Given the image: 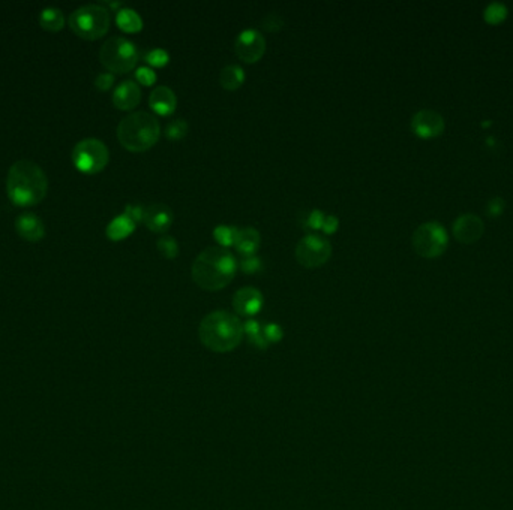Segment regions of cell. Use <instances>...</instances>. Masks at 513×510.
Segmentation results:
<instances>
[{
	"label": "cell",
	"instance_id": "obj_31",
	"mask_svg": "<svg viewBox=\"0 0 513 510\" xmlns=\"http://www.w3.org/2000/svg\"><path fill=\"white\" fill-rule=\"evenodd\" d=\"M261 268H263V262L258 256H255V254H253V256H245L241 261V270L243 273L254 274V273H258Z\"/></svg>",
	"mask_w": 513,
	"mask_h": 510
},
{
	"label": "cell",
	"instance_id": "obj_16",
	"mask_svg": "<svg viewBox=\"0 0 513 510\" xmlns=\"http://www.w3.org/2000/svg\"><path fill=\"white\" fill-rule=\"evenodd\" d=\"M17 234L30 243H38L45 235V226L40 218H36L32 213L20 214L16 220Z\"/></svg>",
	"mask_w": 513,
	"mask_h": 510
},
{
	"label": "cell",
	"instance_id": "obj_13",
	"mask_svg": "<svg viewBox=\"0 0 513 510\" xmlns=\"http://www.w3.org/2000/svg\"><path fill=\"white\" fill-rule=\"evenodd\" d=\"M454 234L461 243H474L483 234V222L474 214L461 215L454 225Z\"/></svg>",
	"mask_w": 513,
	"mask_h": 510
},
{
	"label": "cell",
	"instance_id": "obj_8",
	"mask_svg": "<svg viewBox=\"0 0 513 510\" xmlns=\"http://www.w3.org/2000/svg\"><path fill=\"white\" fill-rule=\"evenodd\" d=\"M411 243L417 254L423 258H437L444 253L449 238L446 229L437 222L420 225L413 234Z\"/></svg>",
	"mask_w": 513,
	"mask_h": 510
},
{
	"label": "cell",
	"instance_id": "obj_14",
	"mask_svg": "<svg viewBox=\"0 0 513 510\" xmlns=\"http://www.w3.org/2000/svg\"><path fill=\"white\" fill-rule=\"evenodd\" d=\"M144 225L154 232H167L173 223V211L164 203H152L144 210Z\"/></svg>",
	"mask_w": 513,
	"mask_h": 510
},
{
	"label": "cell",
	"instance_id": "obj_3",
	"mask_svg": "<svg viewBox=\"0 0 513 510\" xmlns=\"http://www.w3.org/2000/svg\"><path fill=\"white\" fill-rule=\"evenodd\" d=\"M245 336L243 324L236 314L215 310L203 317L198 326V337L204 346L217 353L234 350L242 343Z\"/></svg>",
	"mask_w": 513,
	"mask_h": 510
},
{
	"label": "cell",
	"instance_id": "obj_12",
	"mask_svg": "<svg viewBox=\"0 0 513 510\" xmlns=\"http://www.w3.org/2000/svg\"><path fill=\"white\" fill-rule=\"evenodd\" d=\"M263 304H265L263 293L253 286L241 287L233 297V309L241 316H255L263 309Z\"/></svg>",
	"mask_w": 513,
	"mask_h": 510
},
{
	"label": "cell",
	"instance_id": "obj_17",
	"mask_svg": "<svg viewBox=\"0 0 513 510\" xmlns=\"http://www.w3.org/2000/svg\"><path fill=\"white\" fill-rule=\"evenodd\" d=\"M149 105L159 116H170L174 112L178 105L176 93H174L167 85L155 87L149 97Z\"/></svg>",
	"mask_w": 513,
	"mask_h": 510
},
{
	"label": "cell",
	"instance_id": "obj_30",
	"mask_svg": "<svg viewBox=\"0 0 513 510\" xmlns=\"http://www.w3.org/2000/svg\"><path fill=\"white\" fill-rule=\"evenodd\" d=\"M324 219H326V214H324L321 210H312L305 219V227L308 231H318V229L323 227Z\"/></svg>",
	"mask_w": 513,
	"mask_h": 510
},
{
	"label": "cell",
	"instance_id": "obj_23",
	"mask_svg": "<svg viewBox=\"0 0 513 510\" xmlns=\"http://www.w3.org/2000/svg\"><path fill=\"white\" fill-rule=\"evenodd\" d=\"M243 331L245 334L248 336V340L251 341L255 348L258 349H266L267 348V340L265 338V334H263V328L260 325V322L254 321V319H249L243 324Z\"/></svg>",
	"mask_w": 513,
	"mask_h": 510
},
{
	"label": "cell",
	"instance_id": "obj_6",
	"mask_svg": "<svg viewBox=\"0 0 513 510\" xmlns=\"http://www.w3.org/2000/svg\"><path fill=\"white\" fill-rule=\"evenodd\" d=\"M99 60L110 72L127 73L132 71L139 61V49L127 37L115 36L104 42L99 51Z\"/></svg>",
	"mask_w": 513,
	"mask_h": 510
},
{
	"label": "cell",
	"instance_id": "obj_25",
	"mask_svg": "<svg viewBox=\"0 0 513 510\" xmlns=\"http://www.w3.org/2000/svg\"><path fill=\"white\" fill-rule=\"evenodd\" d=\"M156 247L159 250V253L162 254V256L167 258V259H173L176 258L179 254V244L178 241L174 237H161L158 241H156Z\"/></svg>",
	"mask_w": 513,
	"mask_h": 510
},
{
	"label": "cell",
	"instance_id": "obj_15",
	"mask_svg": "<svg viewBox=\"0 0 513 510\" xmlns=\"http://www.w3.org/2000/svg\"><path fill=\"white\" fill-rule=\"evenodd\" d=\"M140 100H142V88L139 84L131 80L122 81L116 87L115 93H113V104H115L116 108L123 111L135 108L140 104Z\"/></svg>",
	"mask_w": 513,
	"mask_h": 510
},
{
	"label": "cell",
	"instance_id": "obj_35",
	"mask_svg": "<svg viewBox=\"0 0 513 510\" xmlns=\"http://www.w3.org/2000/svg\"><path fill=\"white\" fill-rule=\"evenodd\" d=\"M144 210L146 208L139 206V203H128L127 208H125V214H127L128 218H131L137 223V222H143Z\"/></svg>",
	"mask_w": 513,
	"mask_h": 510
},
{
	"label": "cell",
	"instance_id": "obj_9",
	"mask_svg": "<svg viewBox=\"0 0 513 510\" xmlns=\"http://www.w3.org/2000/svg\"><path fill=\"white\" fill-rule=\"evenodd\" d=\"M332 254V244L317 234H308L296 246V259L300 265L314 268L326 263Z\"/></svg>",
	"mask_w": 513,
	"mask_h": 510
},
{
	"label": "cell",
	"instance_id": "obj_4",
	"mask_svg": "<svg viewBox=\"0 0 513 510\" xmlns=\"http://www.w3.org/2000/svg\"><path fill=\"white\" fill-rule=\"evenodd\" d=\"M161 135L158 119L147 111L129 114L117 126V138L120 144L129 151H146L154 147Z\"/></svg>",
	"mask_w": 513,
	"mask_h": 510
},
{
	"label": "cell",
	"instance_id": "obj_18",
	"mask_svg": "<svg viewBox=\"0 0 513 510\" xmlns=\"http://www.w3.org/2000/svg\"><path fill=\"white\" fill-rule=\"evenodd\" d=\"M234 247L237 249V251L245 254V256H253L260 247V232L251 226L239 229Z\"/></svg>",
	"mask_w": 513,
	"mask_h": 510
},
{
	"label": "cell",
	"instance_id": "obj_21",
	"mask_svg": "<svg viewBox=\"0 0 513 510\" xmlns=\"http://www.w3.org/2000/svg\"><path fill=\"white\" fill-rule=\"evenodd\" d=\"M245 81V72L239 65H227L219 72V83L227 90H236Z\"/></svg>",
	"mask_w": 513,
	"mask_h": 510
},
{
	"label": "cell",
	"instance_id": "obj_27",
	"mask_svg": "<svg viewBox=\"0 0 513 510\" xmlns=\"http://www.w3.org/2000/svg\"><path fill=\"white\" fill-rule=\"evenodd\" d=\"M144 60L152 66H158V68L166 66L170 61V54H168V51L164 48H154V49H150L149 53H146Z\"/></svg>",
	"mask_w": 513,
	"mask_h": 510
},
{
	"label": "cell",
	"instance_id": "obj_28",
	"mask_svg": "<svg viewBox=\"0 0 513 510\" xmlns=\"http://www.w3.org/2000/svg\"><path fill=\"white\" fill-rule=\"evenodd\" d=\"M507 16V8L503 4H491L485 9V20L488 23H500Z\"/></svg>",
	"mask_w": 513,
	"mask_h": 510
},
{
	"label": "cell",
	"instance_id": "obj_32",
	"mask_svg": "<svg viewBox=\"0 0 513 510\" xmlns=\"http://www.w3.org/2000/svg\"><path fill=\"white\" fill-rule=\"evenodd\" d=\"M135 78H137V81H139L143 85H152L156 81L158 76H156V72L152 68L142 66V68L137 69Z\"/></svg>",
	"mask_w": 513,
	"mask_h": 510
},
{
	"label": "cell",
	"instance_id": "obj_10",
	"mask_svg": "<svg viewBox=\"0 0 513 510\" xmlns=\"http://www.w3.org/2000/svg\"><path fill=\"white\" fill-rule=\"evenodd\" d=\"M234 51L241 60L254 63L265 54L266 37L257 29H245L236 37Z\"/></svg>",
	"mask_w": 513,
	"mask_h": 510
},
{
	"label": "cell",
	"instance_id": "obj_7",
	"mask_svg": "<svg viewBox=\"0 0 513 510\" xmlns=\"http://www.w3.org/2000/svg\"><path fill=\"white\" fill-rule=\"evenodd\" d=\"M110 160L107 146L96 138H86L72 150V163L83 174L101 172Z\"/></svg>",
	"mask_w": 513,
	"mask_h": 510
},
{
	"label": "cell",
	"instance_id": "obj_26",
	"mask_svg": "<svg viewBox=\"0 0 513 510\" xmlns=\"http://www.w3.org/2000/svg\"><path fill=\"white\" fill-rule=\"evenodd\" d=\"M188 129H190V126H188V121L186 120L176 119V120H173V121H170L167 124V127H166V136L168 139H173V141H179V139H182L183 136H186Z\"/></svg>",
	"mask_w": 513,
	"mask_h": 510
},
{
	"label": "cell",
	"instance_id": "obj_5",
	"mask_svg": "<svg viewBox=\"0 0 513 510\" xmlns=\"http://www.w3.org/2000/svg\"><path fill=\"white\" fill-rule=\"evenodd\" d=\"M110 11L103 5H84L75 9L69 17L71 30L87 41H96L110 29Z\"/></svg>",
	"mask_w": 513,
	"mask_h": 510
},
{
	"label": "cell",
	"instance_id": "obj_22",
	"mask_svg": "<svg viewBox=\"0 0 513 510\" xmlns=\"http://www.w3.org/2000/svg\"><path fill=\"white\" fill-rule=\"evenodd\" d=\"M40 24H41V28L47 32H52V33L60 32L65 28L64 12L57 8H45L40 16Z\"/></svg>",
	"mask_w": 513,
	"mask_h": 510
},
{
	"label": "cell",
	"instance_id": "obj_24",
	"mask_svg": "<svg viewBox=\"0 0 513 510\" xmlns=\"http://www.w3.org/2000/svg\"><path fill=\"white\" fill-rule=\"evenodd\" d=\"M237 232H239V229H237L236 226L218 225L214 231V237L221 244V247H229V246H234Z\"/></svg>",
	"mask_w": 513,
	"mask_h": 510
},
{
	"label": "cell",
	"instance_id": "obj_34",
	"mask_svg": "<svg viewBox=\"0 0 513 510\" xmlns=\"http://www.w3.org/2000/svg\"><path fill=\"white\" fill-rule=\"evenodd\" d=\"M113 84H115V75H113L111 72L99 73L96 76V80H95L96 88H98V90H101V92L110 90V88L113 87Z\"/></svg>",
	"mask_w": 513,
	"mask_h": 510
},
{
	"label": "cell",
	"instance_id": "obj_37",
	"mask_svg": "<svg viewBox=\"0 0 513 510\" xmlns=\"http://www.w3.org/2000/svg\"><path fill=\"white\" fill-rule=\"evenodd\" d=\"M503 210H505V201L502 198H494L492 201H490V203H488V213L494 215V218L502 214Z\"/></svg>",
	"mask_w": 513,
	"mask_h": 510
},
{
	"label": "cell",
	"instance_id": "obj_2",
	"mask_svg": "<svg viewBox=\"0 0 513 510\" xmlns=\"http://www.w3.org/2000/svg\"><path fill=\"white\" fill-rule=\"evenodd\" d=\"M237 261L225 247H207L198 254L192 263L194 282L206 290H219L234 278Z\"/></svg>",
	"mask_w": 513,
	"mask_h": 510
},
{
	"label": "cell",
	"instance_id": "obj_36",
	"mask_svg": "<svg viewBox=\"0 0 513 510\" xmlns=\"http://www.w3.org/2000/svg\"><path fill=\"white\" fill-rule=\"evenodd\" d=\"M338 226H340V219L336 218V215H326V219H324V223H323V232L324 234H333L336 232Z\"/></svg>",
	"mask_w": 513,
	"mask_h": 510
},
{
	"label": "cell",
	"instance_id": "obj_19",
	"mask_svg": "<svg viewBox=\"0 0 513 510\" xmlns=\"http://www.w3.org/2000/svg\"><path fill=\"white\" fill-rule=\"evenodd\" d=\"M134 229H135V222L123 213L108 223L105 234L111 241H120L131 235L134 232Z\"/></svg>",
	"mask_w": 513,
	"mask_h": 510
},
{
	"label": "cell",
	"instance_id": "obj_29",
	"mask_svg": "<svg viewBox=\"0 0 513 510\" xmlns=\"http://www.w3.org/2000/svg\"><path fill=\"white\" fill-rule=\"evenodd\" d=\"M282 25H284V17L278 14V12H269V14H266L265 18L261 20V28L272 33L281 30Z\"/></svg>",
	"mask_w": 513,
	"mask_h": 510
},
{
	"label": "cell",
	"instance_id": "obj_1",
	"mask_svg": "<svg viewBox=\"0 0 513 510\" xmlns=\"http://www.w3.org/2000/svg\"><path fill=\"white\" fill-rule=\"evenodd\" d=\"M48 192V180L40 165L32 160H18L8 171L6 194L17 207L38 206Z\"/></svg>",
	"mask_w": 513,
	"mask_h": 510
},
{
	"label": "cell",
	"instance_id": "obj_20",
	"mask_svg": "<svg viewBox=\"0 0 513 510\" xmlns=\"http://www.w3.org/2000/svg\"><path fill=\"white\" fill-rule=\"evenodd\" d=\"M116 23L119 28L127 33H135L143 29V20L137 11L131 8H122L117 11Z\"/></svg>",
	"mask_w": 513,
	"mask_h": 510
},
{
	"label": "cell",
	"instance_id": "obj_11",
	"mask_svg": "<svg viewBox=\"0 0 513 510\" xmlns=\"http://www.w3.org/2000/svg\"><path fill=\"white\" fill-rule=\"evenodd\" d=\"M411 129L420 138H435L443 134L444 120L439 112L431 109H422L413 116Z\"/></svg>",
	"mask_w": 513,
	"mask_h": 510
},
{
	"label": "cell",
	"instance_id": "obj_33",
	"mask_svg": "<svg viewBox=\"0 0 513 510\" xmlns=\"http://www.w3.org/2000/svg\"><path fill=\"white\" fill-rule=\"evenodd\" d=\"M263 334H265V338L267 340V343H278L284 337L282 328L277 324L266 325L265 328H263Z\"/></svg>",
	"mask_w": 513,
	"mask_h": 510
}]
</instances>
